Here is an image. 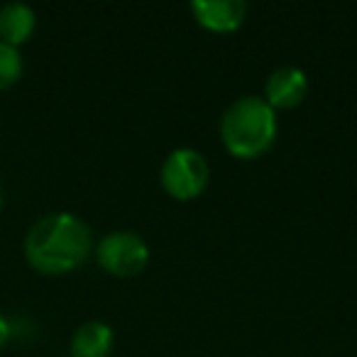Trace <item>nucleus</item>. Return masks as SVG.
<instances>
[{"label": "nucleus", "instance_id": "f257e3e1", "mask_svg": "<svg viewBox=\"0 0 357 357\" xmlns=\"http://www.w3.org/2000/svg\"><path fill=\"white\" fill-rule=\"evenodd\" d=\"M93 250L91 228L74 213H50L30 228L25 257L42 274H66L79 269Z\"/></svg>", "mask_w": 357, "mask_h": 357}, {"label": "nucleus", "instance_id": "20e7f679", "mask_svg": "<svg viewBox=\"0 0 357 357\" xmlns=\"http://www.w3.org/2000/svg\"><path fill=\"white\" fill-rule=\"evenodd\" d=\"M96 259L113 277H135L147 267L149 248L132 230H115L98 243Z\"/></svg>", "mask_w": 357, "mask_h": 357}, {"label": "nucleus", "instance_id": "1a4fd4ad", "mask_svg": "<svg viewBox=\"0 0 357 357\" xmlns=\"http://www.w3.org/2000/svg\"><path fill=\"white\" fill-rule=\"evenodd\" d=\"M22 76V56L17 47L0 42V91L10 89Z\"/></svg>", "mask_w": 357, "mask_h": 357}, {"label": "nucleus", "instance_id": "423d86ee", "mask_svg": "<svg viewBox=\"0 0 357 357\" xmlns=\"http://www.w3.org/2000/svg\"><path fill=\"white\" fill-rule=\"evenodd\" d=\"M196 22L211 32H233L245 22L248 6L243 0H194L191 3Z\"/></svg>", "mask_w": 357, "mask_h": 357}, {"label": "nucleus", "instance_id": "f03ea898", "mask_svg": "<svg viewBox=\"0 0 357 357\" xmlns=\"http://www.w3.org/2000/svg\"><path fill=\"white\" fill-rule=\"evenodd\" d=\"M277 115L259 96L238 98L220 118V139L238 159H257L274 144Z\"/></svg>", "mask_w": 357, "mask_h": 357}, {"label": "nucleus", "instance_id": "6e6552de", "mask_svg": "<svg viewBox=\"0 0 357 357\" xmlns=\"http://www.w3.org/2000/svg\"><path fill=\"white\" fill-rule=\"evenodd\" d=\"M37 27V15L25 3H8L0 8V42L20 47L32 37Z\"/></svg>", "mask_w": 357, "mask_h": 357}, {"label": "nucleus", "instance_id": "0eeeda50", "mask_svg": "<svg viewBox=\"0 0 357 357\" xmlns=\"http://www.w3.org/2000/svg\"><path fill=\"white\" fill-rule=\"evenodd\" d=\"M113 342L115 335L108 323L89 321L76 328L69 352L71 357H108L113 352Z\"/></svg>", "mask_w": 357, "mask_h": 357}, {"label": "nucleus", "instance_id": "9d476101", "mask_svg": "<svg viewBox=\"0 0 357 357\" xmlns=\"http://www.w3.org/2000/svg\"><path fill=\"white\" fill-rule=\"evenodd\" d=\"M8 337H10V323H8L6 318L0 316V347L6 345Z\"/></svg>", "mask_w": 357, "mask_h": 357}, {"label": "nucleus", "instance_id": "7ed1b4c3", "mask_svg": "<svg viewBox=\"0 0 357 357\" xmlns=\"http://www.w3.org/2000/svg\"><path fill=\"white\" fill-rule=\"evenodd\" d=\"M208 162L204 159V154L191 147L174 149L164 159L162 172H159L164 191L176 201H191L204 194V189L208 186Z\"/></svg>", "mask_w": 357, "mask_h": 357}, {"label": "nucleus", "instance_id": "9b49d317", "mask_svg": "<svg viewBox=\"0 0 357 357\" xmlns=\"http://www.w3.org/2000/svg\"><path fill=\"white\" fill-rule=\"evenodd\" d=\"M0 208H3V191H0Z\"/></svg>", "mask_w": 357, "mask_h": 357}, {"label": "nucleus", "instance_id": "39448f33", "mask_svg": "<svg viewBox=\"0 0 357 357\" xmlns=\"http://www.w3.org/2000/svg\"><path fill=\"white\" fill-rule=\"evenodd\" d=\"M308 93V76L296 66H282L274 69L264 86V100L274 110L296 108Z\"/></svg>", "mask_w": 357, "mask_h": 357}]
</instances>
